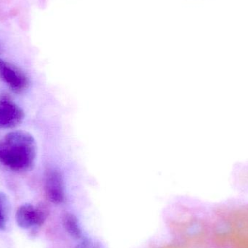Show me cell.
<instances>
[{
    "mask_svg": "<svg viewBox=\"0 0 248 248\" xmlns=\"http://www.w3.org/2000/svg\"><path fill=\"white\" fill-rule=\"evenodd\" d=\"M36 155V140L30 133L12 131L0 140V163L10 170L29 171L34 166Z\"/></svg>",
    "mask_w": 248,
    "mask_h": 248,
    "instance_id": "cell-1",
    "label": "cell"
},
{
    "mask_svg": "<svg viewBox=\"0 0 248 248\" xmlns=\"http://www.w3.org/2000/svg\"><path fill=\"white\" fill-rule=\"evenodd\" d=\"M0 79L14 93H20L27 89L29 78L16 65L0 58Z\"/></svg>",
    "mask_w": 248,
    "mask_h": 248,
    "instance_id": "cell-2",
    "label": "cell"
},
{
    "mask_svg": "<svg viewBox=\"0 0 248 248\" xmlns=\"http://www.w3.org/2000/svg\"><path fill=\"white\" fill-rule=\"evenodd\" d=\"M46 218V213L42 208L29 203L19 207L16 215V223L23 230L40 227Z\"/></svg>",
    "mask_w": 248,
    "mask_h": 248,
    "instance_id": "cell-3",
    "label": "cell"
},
{
    "mask_svg": "<svg viewBox=\"0 0 248 248\" xmlns=\"http://www.w3.org/2000/svg\"><path fill=\"white\" fill-rule=\"evenodd\" d=\"M45 189L48 199L52 203H62L65 201V186L62 175L58 170L49 169L45 176Z\"/></svg>",
    "mask_w": 248,
    "mask_h": 248,
    "instance_id": "cell-4",
    "label": "cell"
},
{
    "mask_svg": "<svg viewBox=\"0 0 248 248\" xmlns=\"http://www.w3.org/2000/svg\"><path fill=\"white\" fill-rule=\"evenodd\" d=\"M24 112L8 99L0 100V129L12 128L23 122Z\"/></svg>",
    "mask_w": 248,
    "mask_h": 248,
    "instance_id": "cell-5",
    "label": "cell"
},
{
    "mask_svg": "<svg viewBox=\"0 0 248 248\" xmlns=\"http://www.w3.org/2000/svg\"><path fill=\"white\" fill-rule=\"evenodd\" d=\"M63 226L68 234L74 240L82 238V231L77 217L72 214H66L63 217Z\"/></svg>",
    "mask_w": 248,
    "mask_h": 248,
    "instance_id": "cell-6",
    "label": "cell"
},
{
    "mask_svg": "<svg viewBox=\"0 0 248 248\" xmlns=\"http://www.w3.org/2000/svg\"><path fill=\"white\" fill-rule=\"evenodd\" d=\"M10 203L6 193L0 192V230H6L10 215Z\"/></svg>",
    "mask_w": 248,
    "mask_h": 248,
    "instance_id": "cell-7",
    "label": "cell"
},
{
    "mask_svg": "<svg viewBox=\"0 0 248 248\" xmlns=\"http://www.w3.org/2000/svg\"><path fill=\"white\" fill-rule=\"evenodd\" d=\"M75 248H90V244H89V241L87 240H82Z\"/></svg>",
    "mask_w": 248,
    "mask_h": 248,
    "instance_id": "cell-8",
    "label": "cell"
},
{
    "mask_svg": "<svg viewBox=\"0 0 248 248\" xmlns=\"http://www.w3.org/2000/svg\"><path fill=\"white\" fill-rule=\"evenodd\" d=\"M93 248H100V246H99V245H94V246H93Z\"/></svg>",
    "mask_w": 248,
    "mask_h": 248,
    "instance_id": "cell-9",
    "label": "cell"
}]
</instances>
